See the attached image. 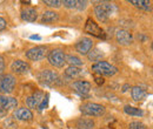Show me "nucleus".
Returning <instances> with one entry per match:
<instances>
[{
	"instance_id": "c756f323",
	"label": "nucleus",
	"mask_w": 153,
	"mask_h": 129,
	"mask_svg": "<svg viewBox=\"0 0 153 129\" xmlns=\"http://www.w3.org/2000/svg\"><path fill=\"white\" fill-rule=\"evenodd\" d=\"M26 105H27L28 108H38V106H37V103L34 102V100H33L32 96H28V97L26 99Z\"/></svg>"
},
{
	"instance_id": "6e6552de",
	"label": "nucleus",
	"mask_w": 153,
	"mask_h": 129,
	"mask_svg": "<svg viewBox=\"0 0 153 129\" xmlns=\"http://www.w3.org/2000/svg\"><path fill=\"white\" fill-rule=\"evenodd\" d=\"M47 55V48L45 46H37L26 52V57L32 61H40Z\"/></svg>"
},
{
	"instance_id": "4468645a",
	"label": "nucleus",
	"mask_w": 153,
	"mask_h": 129,
	"mask_svg": "<svg viewBox=\"0 0 153 129\" xmlns=\"http://www.w3.org/2000/svg\"><path fill=\"white\" fill-rule=\"evenodd\" d=\"M38 18V14H37V11L32 7H25L22 8L21 11V19L24 21H28V22H33L36 21Z\"/></svg>"
},
{
	"instance_id": "bb28decb",
	"label": "nucleus",
	"mask_w": 153,
	"mask_h": 129,
	"mask_svg": "<svg viewBox=\"0 0 153 129\" xmlns=\"http://www.w3.org/2000/svg\"><path fill=\"white\" fill-rule=\"evenodd\" d=\"M62 4L66 8H76V7H78V1L76 0H65Z\"/></svg>"
},
{
	"instance_id": "ddd939ff",
	"label": "nucleus",
	"mask_w": 153,
	"mask_h": 129,
	"mask_svg": "<svg viewBox=\"0 0 153 129\" xmlns=\"http://www.w3.org/2000/svg\"><path fill=\"white\" fill-rule=\"evenodd\" d=\"M72 87L74 88V91L79 94H87L91 91V83L88 81H82V80H79V81H76L73 82Z\"/></svg>"
},
{
	"instance_id": "72a5a7b5",
	"label": "nucleus",
	"mask_w": 153,
	"mask_h": 129,
	"mask_svg": "<svg viewBox=\"0 0 153 129\" xmlns=\"http://www.w3.org/2000/svg\"><path fill=\"white\" fill-rule=\"evenodd\" d=\"M31 39L32 40H41V37H39V35H31Z\"/></svg>"
},
{
	"instance_id": "412c9836",
	"label": "nucleus",
	"mask_w": 153,
	"mask_h": 129,
	"mask_svg": "<svg viewBox=\"0 0 153 129\" xmlns=\"http://www.w3.org/2000/svg\"><path fill=\"white\" fill-rule=\"evenodd\" d=\"M124 111L128 115H132V116H143L144 115V111L139 108H135L132 106H125L124 107Z\"/></svg>"
},
{
	"instance_id": "f8f14e48",
	"label": "nucleus",
	"mask_w": 153,
	"mask_h": 129,
	"mask_svg": "<svg viewBox=\"0 0 153 129\" xmlns=\"http://www.w3.org/2000/svg\"><path fill=\"white\" fill-rule=\"evenodd\" d=\"M11 68L14 73L17 74H26L30 71V66L27 62L22 61V60H16L13 61V63L11 65Z\"/></svg>"
},
{
	"instance_id": "a211bd4d",
	"label": "nucleus",
	"mask_w": 153,
	"mask_h": 129,
	"mask_svg": "<svg viewBox=\"0 0 153 129\" xmlns=\"http://www.w3.org/2000/svg\"><path fill=\"white\" fill-rule=\"evenodd\" d=\"M59 19L58 13L53 12V11H46L44 12L42 17H41V21L42 22H46V24H50V22H54Z\"/></svg>"
},
{
	"instance_id": "7c9ffc66",
	"label": "nucleus",
	"mask_w": 153,
	"mask_h": 129,
	"mask_svg": "<svg viewBox=\"0 0 153 129\" xmlns=\"http://www.w3.org/2000/svg\"><path fill=\"white\" fill-rule=\"evenodd\" d=\"M94 81H96L97 85H99V86L104 85V82H105L104 77H102V76H100V75H97V74H94Z\"/></svg>"
},
{
	"instance_id": "aec40b11",
	"label": "nucleus",
	"mask_w": 153,
	"mask_h": 129,
	"mask_svg": "<svg viewBox=\"0 0 153 129\" xmlns=\"http://www.w3.org/2000/svg\"><path fill=\"white\" fill-rule=\"evenodd\" d=\"M82 73V69H80L79 67H72V66H70L68 68H66V71H65V74H66V76H68V77H78V76H80Z\"/></svg>"
},
{
	"instance_id": "f257e3e1",
	"label": "nucleus",
	"mask_w": 153,
	"mask_h": 129,
	"mask_svg": "<svg viewBox=\"0 0 153 129\" xmlns=\"http://www.w3.org/2000/svg\"><path fill=\"white\" fill-rule=\"evenodd\" d=\"M114 10V5L110 2H101L94 7V14L99 21H107Z\"/></svg>"
},
{
	"instance_id": "dca6fc26",
	"label": "nucleus",
	"mask_w": 153,
	"mask_h": 129,
	"mask_svg": "<svg viewBox=\"0 0 153 129\" xmlns=\"http://www.w3.org/2000/svg\"><path fill=\"white\" fill-rule=\"evenodd\" d=\"M76 128L78 129H93L94 128V121L92 119L81 117L76 121Z\"/></svg>"
},
{
	"instance_id": "5701e85b",
	"label": "nucleus",
	"mask_w": 153,
	"mask_h": 129,
	"mask_svg": "<svg viewBox=\"0 0 153 129\" xmlns=\"http://www.w3.org/2000/svg\"><path fill=\"white\" fill-rule=\"evenodd\" d=\"M101 56H102V53H101L99 49H94V51H92V52L88 54V59L92 60V61H98V60L101 59Z\"/></svg>"
},
{
	"instance_id": "0eeeda50",
	"label": "nucleus",
	"mask_w": 153,
	"mask_h": 129,
	"mask_svg": "<svg viewBox=\"0 0 153 129\" xmlns=\"http://www.w3.org/2000/svg\"><path fill=\"white\" fill-rule=\"evenodd\" d=\"M38 79L39 81L44 85H48V86H52V85H56L59 83V75L53 71H50V69H45V71H41L38 74Z\"/></svg>"
},
{
	"instance_id": "a878e982",
	"label": "nucleus",
	"mask_w": 153,
	"mask_h": 129,
	"mask_svg": "<svg viewBox=\"0 0 153 129\" xmlns=\"http://www.w3.org/2000/svg\"><path fill=\"white\" fill-rule=\"evenodd\" d=\"M4 126L7 129H17L18 128V125L14 122L13 119H7L5 122H4Z\"/></svg>"
},
{
	"instance_id": "20e7f679",
	"label": "nucleus",
	"mask_w": 153,
	"mask_h": 129,
	"mask_svg": "<svg viewBox=\"0 0 153 129\" xmlns=\"http://www.w3.org/2000/svg\"><path fill=\"white\" fill-rule=\"evenodd\" d=\"M16 87V77L11 74H1L0 75V93L10 94L13 92Z\"/></svg>"
},
{
	"instance_id": "6ab92c4d",
	"label": "nucleus",
	"mask_w": 153,
	"mask_h": 129,
	"mask_svg": "<svg viewBox=\"0 0 153 129\" xmlns=\"http://www.w3.org/2000/svg\"><path fill=\"white\" fill-rule=\"evenodd\" d=\"M131 94H132V99L134 101H141L146 97V92L144 89H141L140 87H133L132 91H131Z\"/></svg>"
},
{
	"instance_id": "423d86ee",
	"label": "nucleus",
	"mask_w": 153,
	"mask_h": 129,
	"mask_svg": "<svg viewBox=\"0 0 153 129\" xmlns=\"http://www.w3.org/2000/svg\"><path fill=\"white\" fill-rule=\"evenodd\" d=\"M66 55L64 54V52L61 49H52L47 53V59H48V62L57 67V68H61L64 67V65L66 63V60H65Z\"/></svg>"
},
{
	"instance_id": "7ed1b4c3",
	"label": "nucleus",
	"mask_w": 153,
	"mask_h": 129,
	"mask_svg": "<svg viewBox=\"0 0 153 129\" xmlns=\"http://www.w3.org/2000/svg\"><path fill=\"white\" fill-rule=\"evenodd\" d=\"M80 111L88 116H101L105 113V107L94 102H86L80 106Z\"/></svg>"
},
{
	"instance_id": "9b49d317",
	"label": "nucleus",
	"mask_w": 153,
	"mask_h": 129,
	"mask_svg": "<svg viewBox=\"0 0 153 129\" xmlns=\"http://www.w3.org/2000/svg\"><path fill=\"white\" fill-rule=\"evenodd\" d=\"M115 38H117V41L118 43L120 45H131L133 42V35L132 33H130L126 29H119L117 33H115Z\"/></svg>"
},
{
	"instance_id": "f3484780",
	"label": "nucleus",
	"mask_w": 153,
	"mask_h": 129,
	"mask_svg": "<svg viewBox=\"0 0 153 129\" xmlns=\"http://www.w3.org/2000/svg\"><path fill=\"white\" fill-rule=\"evenodd\" d=\"M132 5H134L137 8H140L143 11H152V6L150 1H145V0H131L130 1Z\"/></svg>"
},
{
	"instance_id": "c9c22d12",
	"label": "nucleus",
	"mask_w": 153,
	"mask_h": 129,
	"mask_svg": "<svg viewBox=\"0 0 153 129\" xmlns=\"http://www.w3.org/2000/svg\"><path fill=\"white\" fill-rule=\"evenodd\" d=\"M102 129H104V128H102Z\"/></svg>"
},
{
	"instance_id": "39448f33",
	"label": "nucleus",
	"mask_w": 153,
	"mask_h": 129,
	"mask_svg": "<svg viewBox=\"0 0 153 129\" xmlns=\"http://www.w3.org/2000/svg\"><path fill=\"white\" fill-rule=\"evenodd\" d=\"M85 32L92 37H96L98 39H106V33L105 31L97 24L94 20L92 19H87L86 24H85Z\"/></svg>"
},
{
	"instance_id": "393cba45",
	"label": "nucleus",
	"mask_w": 153,
	"mask_h": 129,
	"mask_svg": "<svg viewBox=\"0 0 153 129\" xmlns=\"http://www.w3.org/2000/svg\"><path fill=\"white\" fill-rule=\"evenodd\" d=\"M128 129H149L143 122H139V121H134V122H131L130 126H128Z\"/></svg>"
},
{
	"instance_id": "473e14b6",
	"label": "nucleus",
	"mask_w": 153,
	"mask_h": 129,
	"mask_svg": "<svg viewBox=\"0 0 153 129\" xmlns=\"http://www.w3.org/2000/svg\"><path fill=\"white\" fill-rule=\"evenodd\" d=\"M5 28H6V20L0 17V31H2Z\"/></svg>"
},
{
	"instance_id": "cd10ccee",
	"label": "nucleus",
	"mask_w": 153,
	"mask_h": 129,
	"mask_svg": "<svg viewBox=\"0 0 153 129\" xmlns=\"http://www.w3.org/2000/svg\"><path fill=\"white\" fill-rule=\"evenodd\" d=\"M45 2V5H47V6H50V7H60V5H61V1H58V0H45L44 1Z\"/></svg>"
},
{
	"instance_id": "2eb2a0df",
	"label": "nucleus",
	"mask_w": 153,
	"mask_h": 129,
	"mask_svg": "<svg viewBox=\"0 0 153 129\" xmlns=\"http://www.w3.org/2000/svg\"><path fill=\"white\" fill-rule=\"evenodd\" d=\"M14 117L20 121H31L33 119V114L28 108H19L14 111Z\"/></svg>"
},
{
	"instance_id": "f03ea898",
	"label": "nucleus",
	"mask_w": 153,
	"mask_h": 129,
	"mask_svg": "<svg viewBox=\"0 0 153 129\" xmlns=\"http://www.w3.org/2000/svg\"><path fill=\"white\" fill-rule=\"evenodd\" d=\"M92 72L97 75H105V76H112L118 73L117 67L113 65L106 62V61H99L92 66Z\"/></svg>"
},
{
	"instance_id": "9d476101",
	"label": "nucleus",
	"mask_w": 153,
	"mask_h": 129,
	"mask_svg": "<svg viewBox=\"0 0 153 129\" xmlns=\"http://www.w3.org/2000/svg\"><path fill=\"white\" fill-rule=\"evenodd\" d=\"M18 106V101L14 97L11 96H5L2 94H0V111H7L16 108Z\"/></svg>"
},
{
	"instance_id": "2f4dec72",
	"label": "nucleus",
	"mask_w": 153,
	"mask_h": 129,
	"mask_svg": "<svg viewBox=\"0 0 153 129\" xmlns=\"http://www.w3.org/2000/svg\"><path fill=\"white\" fill-rule=\"evenodd\" d=\"M4 69H5V62H4L2 56L0 55V75L4 73Z\"/></svg>"
},
{
	"instance_id": "4be33fe9",
	"label": "nucleus",
	"mask_w": 153,
	"mask_h": 129,
	"mask_svg": "<svg viewBox=\"0 0 153 129\" xmlns=\"http://www.w3.org/2000/svg\"><path fill=\"white\" fill-rule=\"evenodd\" d=\"M65 60H66V62L70 63L72 67H78V66H81V65H82L81 59H79L78 56H74V55H66Z\"/></svg>"
},
{
	"instance_id": "c85d7f7f",
	"label": "nucleus",
	"mask_w": 153,
	"mask_h": 129,
	"mask_svg": "<svg viewBox=\"0 0 153 129\" xmlns=\"http://www.w3.org/2000/svg\"><path fill=\"white\" fill-rule=\"evenodd\" d=\"M48 96H50V95H48V94H46V95H45V97H44V100H42V101H41V103L39 105L38 108L40 109V111H42V109L47 108V106H48Z\"/></svg>"
},
{
	"instance_id": "1a4fd4ad",
	"label": "nucleus",
	"mask_w": 153,
	"mask_h": 129,
	"mask_svg": "<svg viewBox=\"0 0 153 129\" xmlns=\"http://www.w3.org/2000/svg\"><path fill=\"white\" fill-rule=\"evenodd\" d=\"M92 47H93V41L90 38H82L81 40H79L76 43V52H79L82 55L88 54L92 51Z\"/></svg>"
},
{
	"instance_id": "f704fd0d",
	"label": "nucleus",
	"mask_w": 153,
	"mask_h": 129,
	"mask_svg": "<svg viewBox=\"0 0 153 129\" xmlns=\"http://www.w3.org/2000/svg\"><path fill=\"white\" fill-rule=\"evenodd\" d=\"M128 88H130V85H124V87H123V92H127Z\"/></svg>"
},
{
	"instance_id": "b1692460",
	"label": "nucleus",
	"mask_w": 153,
	"mask_h": 129,
	"mask_svg": "<svg viewBox=\"0 0 153 129\" xmlns=\"http://www.w3.org/2000/svg\"><path fill=\"white\" fill-rule=\"evenodd\" d=\"M32 97H33L34 102L37 103V106L39 107V105H40V103H41V101L44 100L45 95H44V93H42V92H40V91H37V92L34 93L33 95H32Z\"/></svg>"
}]
</instances>
